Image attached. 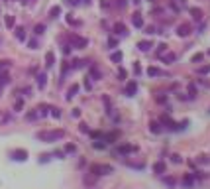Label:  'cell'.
Returning a JSON list of instances; mask_svg holds the SVG:
<instances>
[{
	"label": "cell",
	"mask_w": 210,
	"mask_h": 189,
	"mask_svg": "<svg viewBox=\"0 0 210 189\" xmlns=\"http://www.w3.org/2000/svg\"><path fill=\"white\" fill-rule=\"evenodd\" d=\"M35 138L41 140V142H55V140L65 138V130H61V128L59 130H41L35 134Z\"/></svg>",
	"instance_id": "6da1fadb"
},
{
	"label": "cell",
	"mask_w": 210,
	"mask_h": 189,
	"mask_svg": "<svg viewBox=\"0 0 210 189\" xmlns=\"http://www.w3.org/2000/svg\"><path fill=\"white\" fill-rule=\"evenodd\" d=\"M67 40H69V44H71V47H79V49H83V47L89 45V40H87V37H80V36H77V34H69Z\"/></svg>",
	"instance_id": "7a4b0ae2"
},
{
	"label": "cell",
	"mask_w": 210,
	"mask_h": 189,
	"mask_svg": "<svg viewBox=\"0 0 210 189\" xmlns=\"http://www.w3.org/2000/svg\"><path fill=\"white\" fill-rule=\"evenodd\" d=\"M90 174H94V175H104V174H112V167H110V165H100V164H93V165H90Z\"/></svg>",
	"instance_id": "3957f363"
},
{
	"label": "cell",
	"mask_w": 210,
	"mask_h": 189,
	"mask_svg": "<svg viewBox=\"0 0 210 189\" xmlns=\"http://www.w3.org/2000/svg\"><path fill=\"white\" fill-rule=\"evenodd\" d=\"M192 32V28H191V24H181L179 28H177V34H179L181 37H187L188 34Z\"/></svg>",
	"instance_id": "277c9868"
},
{
	"label": "cell",
	"mask_w": 210,
	"mask_h": 189,
	"mask_svg": "<svg viewBox=\"0 0 210 189\" xmlns=\"http://www.w3.org/2000/svg\"><path fill=\"white\" fill-rule=\"evenodd\" d=\"M12 158L16 161H24V160H28V152L26 150H14L12 152Z\"/></svg>",
	"instance_id": "5b68a950"
},
{
	"label": "cell",
	"mask_w": 210,
	"mask_h": 189,
	"mask_svg": "<svg viewBox=\"0 0 210 189\" xmlns=\"http://www.w3.org/2000/svg\"><path fill=\"white\" fill-rule=\"evenodd\" d=\"M132 24L136 26V28H143V18H142V14H139V12L132 14Z\"/></svg>",
	"instance_id": "8992f818"
},
{
	"label": "cell",
	"mask_w": 210,
	"mask_h": 189,
	"mask_svg": "<svg viewBox=\"0 0 210 189\" xmlns=\"http://www.w3.org/2000/svg\"><path fill=\"white\" fill-rule=\"evenodd\" d=\"M45 85H47V75L45 73H39V75H37V87L45 89Z\"/></svg>",
	"instance_id": "52a82bcc"
},
{
	"label": "cell",
	"mask_w": 210,
	"mask_h": 189,
	"mask_svg": "<svg viewBox=\"0 0 210 189\" xmlns=\"http://www.w3.org/2000/svg\"><path fill=\"white\" fill-rule=\"evenodd\" d=\"M136 91H138V85H136V81H130L128 83V87H126V95H136Z\"/></svg>",
	"instance_id": "ba28073f"
},
{
	"label": "cell",
	"mask_w": 210,
	"mask_h": 189,
	"mask_svg": "<svg viewBox=\"0 0 210 189\" xmlns=\"http://www.w3.org/2000/svg\"><path fill=\"white\" fill-rule=\"evenodd\" d=\"M10 65H12V61H8V59H2V61H0V75L6 73L8 69H10Z\"/></svg>",
	"instance_id": "9c48e42d"
},
{
	"label": "cell",
	"mask_w": 210,
	"mask_h": 189,
	"mask_svg": "<svg viewBox=\"0 0 210 189\" xmlns=\"http://www.w3.org/2000/svg\"><path fill=\"white\" fill-rule=\"evenodd\" d=\"M53 63H55V55H53L51 51H47V53H45V65H47V67H51Z\"/></svg>",
	"instance_id": "30bf717a"
},
{
	"label": "cell",
	"mask_w": 210,
	"mask_h": 189,
	"mask_svg": "<svg viewBox=\"0 0 210 189\" xmlns=\"http://www.w3.org/2000/svg\"><path fill=\"white\" fill-rule=\"evenodd\" d=\"M120 154H130V152H136V146H120L118 148Z\"/></svg>",
	"instance_id": "8fae6325"
},
{
	"label": "cell",
	"mask_w": 210,
	"mask_h": 189,
	"mask_svg": "<svg viewBox=\"0 0 210 189\" xmlns=\"http://www.w3.org/2000/svg\"><path fill=\"white\" fill-rule=\"evenodd\" d=\"M77 93H79V85H71V87H69V91H67V99H73Z\"/></svg>",
	"instance_id": "7c38bea8"
},
{
	"label": "cell",
	"mask_w": 210,
	"mask_h": 189,
	"mask_svg": "<svg viewBox=\"0 0 210 189\" xmlns=\"http://www.w3.org/2000/svg\"><path fill=\"white\" fill-rule=\"evenodd\" d=\"M114 32H116V34H122V36H124V34H126V26H124L122 22H116V24H114Z\"/></svg>",
	"instance_id": "4fadbf2b"
},
{
	"label": "cell",
	"mask_w": 210,
	"mask_h": 189,
	"mask_svg": "<svg viewBox=\"0 0 210 189\" xmlns=\"http://www.w3.org/2000/svg\"><path fill=\"white\" fill-rule=\"evenodd\" d=\"M149 130H151L153 134H159L161 130H163V128H161V124H159V122H151V124H149Z\"/></svg>",
	"instance_id": "5bb4252c"
},
{
	"label": "cell",
	"mask_w": 210,
	"mask_h": 189,
	"mask_svg": "<svg viewBox=\"0 0 210 189\" xmlns=\"http://www.w3.org/2000/svg\"><path fill=\"white\" fill-rule=\"evenodd\" d=\"M191 14L195 20H202V10L200 8H191Z\"/></svg>",
	"instance_id": "9a60e30c"
},
{
	"label": "cell",
	"mask_w": 210,
	"mask_h": 189,
	"mask_svg": "<svg viewBox=\"0 0 210 189\" xmlns=\"http://www.w3.org/2000/svg\"><path fill=\"white\" fill-rule=\"evenodd\" d=\"M16 37L20 41H26V30L24 28H16Z\"/></svg>",
	"instance_id": "2e32d148"
},
{
	"label": "cell",
	"mask_w": 210,
	"mask_h": 189,
	"mask_svg": "<svg viewBox=\"0 0 210 189\" xmlns=\"http://www.w3.org/2000/svg\"><path fill=\"white\" fill-rule=\"evenodd\" d=\"M138 47H139V51H149V47H151V41H139Z\"/></svg>",
	"instance_id": "e0dca14e"
},
{
	"label": "cell",
	"mask_w": 210,
	"mask_h": 189,
	"mask_svg": "<svg viewBox=\"0 0 210 189\" xmlns=\"http://www.w3.org/2000/svg\"><path fill=\"white\" fill-rule=\"evenodd\" d=\"M153 171H155V174H163V171H165V164H163V161H157V164L153 165Z\"/></svg>",
	"instance_id": "ac0fdd59"
},
{
	"label": "cell",
	"mask_w": 210,
	"mask_h": 189,
	"mask_svg": "<svg viewBox=\"0 0 210 189\" xmlns=\"http://www.w3.org/2000/svg\"><path fill=\"white\" fill-rule=\"evenodd\" d=\"M183 183H185V187H191L192 183H195V177H192L191 174H188V175H185V177H183Z\"/></svg>",
	"instance_id": "d6986e66"
},
{
	"label": "cell",
	"mask_w": 210,
	"mask_h": 189,
	"mask_svg": "<svg viewBox=\"0 0 210 189\" xmlns=\"http://www.w3.org/2000/svg\"><path fill=\"white\" fill-rule=\"evenodd\" d=\"M175 59H177L175 53H163V61H165V63H173Z\"/></svg>",
	"instance_id": "ffe728a7"
},
{
	"label": "cell",
	"mask_w": 210,
	"mask_h": 189,
	"mask_svg": "<svg viewBox=\"0 0 210 189\" xmlns=\"http://www.w3.org/2000/svg\"><path fill=\"white\" fill-rule=\"evenodd\" d=\"M59 14H61V6H51V10H49V16H51V18H57Z\"/></svg>",
	"instance_id": "44dd1931"
},
{
	"label": "cell",
	"mask_w": 210,
	"mask_h": 189,
	"mask_svg": "<svg viewBox=\"0 0 210 189\" xmlns=\"http://www.w3.org/2000/svg\"><path fill=\"white\" fill-rule=\"evenodd\" d=\"M110 59H112L114 63H120V61H122V51H114V53L110 55Z\"/></svg>",
	"instance_id": "7402d4cb"
},
{
	"label": "cell",
	"mask_w": 210,
	"mask_h": 189,
	"mask_svg": "<svg viewBox=\"0 0 210 189\" xmlns=\"http://www.w3.org/2000/svg\"><path fill=\"white\" fill-rule=\"evenodd\" d=\"M147 75H149V77H157V75H161V71H159L157 67H149L147 69Z\"/></svg>",
	"instance_id": "603a6c76"
},
{
	"label": "cell",
	"mask_w": 210,
	"mask_h": 189,
	"mask_svg": "<svg viewBox=\"0 0 210 189\" xmlns=\"http://www.w3.org/2000/svg\"><path fill=\"white\" fill-rule=\"evenodd\" d=\"M89 79H100V71L96 67H90V77Z\"/></svg>",
	"instance_id": "cb8c5ba5"
},
{
	"label": "cell",
	"mask_w": 210,
	"mask_h": 189,
	"mask_svg": "<svg viewBox=\"0 0 210 189\" xmlns=\"http://www.w3.org/2000/svg\"><path fill=\"white\" fill-rule=\"evenodd\" d=\"M8 83H10V77L6 73H2V75H0V87H2V85H8Z\"/></svg>",
	"instance_id": "d4e9b609"
},
{
	"label": "cell",
	"mask_w": 210,
	"mask_h": 189,
	"mask_svg": "<svg viewBox=\"0 0 210 189\" xmlns=\"http://www.w3.org/2000/svg\"><path fill=\"white\" fill-rule=\"evenodd\" d=\"M34 32H35L37 36H41V34H43V32H45V26H43V24H37L35 28H34Z\"/></svg>",
	"instance_id": "484cf974"
},
{
	"label": "cell",
	"mask_w": 210,
	"mask_h": 189,
	"mask_svg": "<svg viewBox=\"0 0 210 189\" xmlns=\"http://www.w3.org/2000/svg\"><path fill=\"white\" fill-rule=\"evenodd\" d=\"M163 181H165L169 187H173V185H175V177H169V175H165V177H163Z\"/></svg>",
	"instance_id": "4316f807"
},
{
	"label": "cell",
	"mask_w": 210,
	"mask_h": 189,
	"mask_svg": "<svg viewBox=\"0 0 210 189\" xmlns=\"http://www.w3.org/2000/svg\"><path fill=\"white\" fill-rule=\"evenodd\" d=\"M14 22H16L14 16H6V26H8V28H14Z\"/></svg>",
	"instance_id": "83f0119b"
},
{
	"label": "cell",
	"mask_w": 210,
	"mask_h": 189,
	"mask_svg": "<svg viewBox=\"0 0 210 189\" xmlns=\"http://www.w3.org/2000/svg\"><path fill=\"white\" fill-rule=\"evenodd\" d=\"M157 53H159V57L163 55V53H167V45H165V44H159V49H157Z\"/></svg>",
	"instance_id": "f1b7e54d"
},
{
	"label": "cell",
	"mask_w": 210,
	"mask_h": 189,
	"mask_svg": "<svg viewBox=\"0 0 210 189\" xmlns=\"http://www.w3.org/2000/svg\"><path fill=\"white\" fill-rule=\"evenodd\" d=\"M37 110H39V112H37L39 116H45V114H47V106H45V105H41V106H39Z\"/></svg>",
	"instance_id": "f546056e"
},
{
	"label": "cell",
	"mask_w": 210,
	"mask_h": 189,
	"mask_svg": "<svg viewBox=\"0 0 210 189\" xmlns=\"http://www.w3.org/2000/svg\"><path fill=\"white\" fill-rule=\"evenodd\" d=\"M84 183H87V185H93V183H94V174H93V175H87V177H84Z\"/></svg>",
	"instance_id": "4dcf8cb0"
},
{
	"label": "cell",
	"mask_w": 210,
	"mask_h": 189,
	"mask_svg": "<svg viewBox=\"0 0 210 189\" xmlns=\"http://www.w3.org/2000/svg\"><path fill=\"white\" fill-rule=\"evenodd\" d=\"M79 130H80V132H84V134H87V132H90V130H89V126H87L84 122H80V124H79Z\"/></svg>",
	"instance_id": "1f68e13d"
},
{
	"label": "cell",
	"mask_w": 210,
	"mask_h": 189,
	"mask_svg": "<svg viewBox=\"0 0 210 189\" xmlns=\"http://www.w3.org/2000/svg\"><path fill=\"white\" fill-rule=\"evenodd\" d=\"M198 73H200V75H204V73H210V65H206V67H198Z\"/></svg>",
	"instance_id": "d6a6232c"
},
{
	"label": "cell",
	"mask_w": 210,
	"mask_h": 189,
	"mask_svg": "<svg viewBox=\"0 0 210 189\" xmlns=\"http://www.w3.org/2000/svg\"><path fill=\"white\" fill-rule=\"evenodd\" d=\"M114 4L118 8H124V6H126V0H114Z\"/></svg>",
	"instance_id": "836d02e7"
},
{
	"label": "cell",
	"mask_w": 210,
	"mask_h": 189,
	"mask_svg": "<svg viewBox=\"0 0 210 189\" xmlns=\"http://www.w3.org/2000/svg\"><path fill=\"white\" fill-rule=\"evenodd\" d=\"M171 161H175V164H181V156L173 154V156H171Z\"/></svg>",
	"instance_id": "e575fe53"
},
{
	"label": "cell",
	"mask_w": 210,
	"mask_h": 189,
	"mask_svg": "<svg viewBox=\"0 0 210 189\" xmlns=\"http://www.w3.org/2000/svg\"><path fill=\"white\" fill-rule=\"evenodd\" d=\"M37 116H39V114H37V112H30V114L28 116H26V118H28V120H35V118Z\"/></svg>",
	"instance_id": "d590c367"
},
{
	"label": "cell",
	"mask_w": 210,
	"mask_h": 189,
	"mask_svg": "<svg viewBox=\"0 0 210 189\" xmlns=\"http://www.w3.org/2000/svg\"><path fill=\"white\" fill-rule=\"evenodd\" d=\"M108 45H110V47H116V45H118V40H114V37H110V40H108Z\"/></svg>",
	"instance_id": "8d00e7d4"
},
{
	"label": "cell",
	"mask_w": 210,
	"mask_h": 189,
	"mask_svg": "<svg viewBox=\"0 0 210 189\" xmlns=\"http://www.w3.org/2000/svg\"><path fill=\"white\" fill-rule=\"evenodd\" d=\"M51 114L55 118H59V116H61V110H59V109H51Z\"/></svg>",
	"instance_id": "74e56055"
},
{
	"label": "cell",
	"mask_w": 210,
	"mask_h": 189,
	"mask_svg": "<svg viewBox=\"0 0 210 189\" xmlns=\"http://www.w3.org/2000/svg\"><path fill=\"white\" fill-rule=\"evenodd\" d=\"M145 34H149V36L155 34V28H153V26H147V28H145Z\"/></svg>",
	"instance_id": "f35d334b"
},
{
	"label": "cell",
	"mask_w": 210,
	"mask_h": 189,
	"mask_svg": "<svg viewBox=\"0 0 210 189\" xmlns=\"http://www.w3.org/2000/svg\"><path fill=\"white\" fill-rule=\"evenodd\" d=\"M202 57H204V55H202V53H196V55H192V61H195V63H196V61H200V59H202Z\"/></svg>",
	"instance_id": "ab89813d"
},
{
	"label": "cell",
	"mask_w": 210,
	"mask_h": 189,
	"mask_svg": "<svg viewBox=\"0 0 210 189\" xmlns=\"http://www.w3.org/2000/svg\"><path fill=\"white\" fill-rule=\"evenodd\" d=\"M65 152H75V144H67L65 146Z\"/></svg>",
	"instance_id": "60d3db41"
},
{
	"label": "cell",
	"mask_w": 210,
	"mask_h": 189,
	"mask_svg": "<svg viewBox=\"0 0 210 189\" xmlns=\"http://www.w3.org/2000/svg\"><path fill=\"white\" fill-rule=\"evenodd\" d=\"M93 146H94V148H96V150H102V148H104V142H94Z\"/></svg>",
	"instance_id": "b9f144b4"
},
{
	"label": "cell",
	"mask_w": 210,
	"mask_h": 189,
	"mask_svg": "<svg viewBox=\"0 0 210 189\" xmlns=\"http://www.w3.org/2000/svg\"><path fill=\"white\" fill-rule=\"evenodd\" d=\"M67 22H69V24H73V26H79V22H77V20H73L71 16H67Z\"/></svg>",
	"instance_id": "7bdbcfd3"
},
{
	"label": "cell",
	"mask_w": 210,
	"mask_h": 189,
	"mask_svg": "<svg viewBox=\"0 0 210 189\" xmlns=\"http://www.w3.org/2000/svg\"><path fill=\"white\" fill-rule=\"evenodd\" d=\"M28 45H30V49H35V47H37V41H35V40H31Z\"/></svg>",
	"instance_id": "ee69618b"
},
{
	"label": "cell",
	"mask_w": 210,
	"mask_h": 189,
	"mask_svg": "<svg viewBox=\"0 0 210 189\" xmlns=\"http://www.w3.org/2000/svg\"><path fill=\"white\" fill-rule=\"evenodd\" d=\"M22 106H24V102H22V101H18V102H16V110H20Z\"/></svg>",
	"instance_id": "f6af8a7d"
},
{
	"label": "cell",
	"mask_w": 210,
	"mask_h": 189,
	"mask_svg": "<svg viewBox=\"0 0 210 189\" xmlns=\"http://www.w3.org/2000/svg\"><path fill=\"white\" fill-rule=\"evenodd\" d=\"M83 2H84V4H90V0H83Z\"/></svg>",
	"instance_id": "bcb514c9"
},
{
	"label": "cell",
	"mask_w": 210,
	"mask_h": 189,
	"mask_svg": "<svg viewBox=\"0 0 210 189\" xmlns=\"http://www.w3.org/2000/svg\"><path fill=\"white\" fill-rule=\"evenodd\" d=\"M208 55H210V51H208Z\"/></svg>",
	"instance_id": "7dc6e473"
},
{
	"label": "cell",
	"mask_w": 210,
	"mask_h": 189,
	"mask_svg": "<svg viewBox=\"0 0 210 189\" xmlns=\"http://www.w3.org/2000/svg\"><path fill=\"white\" fill-rule=\"evenodd\" d=\"M22 2H24V0H22Z\"/></svg>",
	"instance_id": "c3c4849f"
}]
</instances>
